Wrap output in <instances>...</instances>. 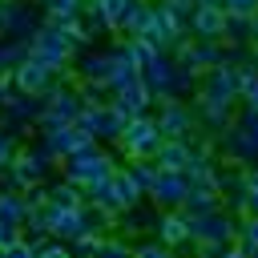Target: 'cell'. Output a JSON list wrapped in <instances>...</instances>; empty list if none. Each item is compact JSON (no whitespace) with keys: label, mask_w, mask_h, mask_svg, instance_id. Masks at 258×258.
<instances>
[{"label":"cell","mask_w":258,"mask_h":258,"mask_svg":"<svg viewBox=\"0 0 258 258\" xmlns=\"http://www.w3.org/2000/svg\"><path fill=\"white\" fill-rule=\"evenodd\" d=\"M238 226H242V218L222 214V210L218 214H194L189 218V242L194 246H230V242H238Z\"/></svg>","instance_id":"obj_2"},{"label":"cell","mask_w":258,"mask_h":258,"mask_svg":"<svg viewBox=\"0 0 258 258\" xmlns=\"http://www.w3.org/2000/svg\"><path fill=\"white\" fill-rule=\"evenodd\" d=\"M173 73H177V60H169L165 52H157L153 60H145V64H141V85L153 93V101L173 97Z\"/></svg>","instance_id":"obj_7"},{"label":"cell","mask_w":258,"mask_h":258,"mask_svg":"<svg viewBox=\"0 0 258 258\" xmlns=\"http://www.w3.org/2000/svg\"><path fill=\"white\" fill-rule=\"evenodd\" d=\"M189 4H218V0H189Z\"/></svg>","instance_id":"obj_23"},{"label":"cell","mask_w":258,"mask_h":258,"mask_svg":"<svg viewBox=\"0 0 258 258\" xmlns=\"http://www.w3.org/2000/svg\"><path fill=\"white\" fill-rule=\"evenodd\" d=\"M129 177H133V181H137V185H141V189L149 194V189H153V181L161 177V169H157L153 161H133V169H129Z\"/></svg>","instance_id":"obj_15"},{"label":"cell","mask_w":258,"mask_h":258,"mask_svg":"<svg viewBox=\"0 0 258 258\" xmlns=\"http://www.w3.org/2000/svg\"><path fill=\"white\" fill-rule=\"evenodd\" d=\"M222 8H226V16H250V20L258 16V0H226Z\"/></svg>","instance_id":"obj_17"},{"label":"cell","mask_w":258,"mask_h":258,"mask_svg":"<svg viewBox=\"0 0 258 258\" xmlns=\"http://www.w3.org/2000/svg\"><path fill=\"white\" fill-rule=\"evenodd\" d=\"M36 258H69V250L60 242H48V246H36Z\"/></svg>","instance_id":"obj_22"},{"label":"cell","mask_w":258,"mask_h":258,"mask_svg":"<svg viewBox=\"0 0 258 258\" xmlns=\"http://www.w3.org/2000/svg\"><path fill=\"white\" fill-rule=\"evenodd\" d=\"M185 32H194V40L218 44L222 32H226V8L222 4H194L189 20H185Z\"/></svg>","instance_id":"obj_6"},{"label":"cell","mask_w":258,"mask_h":258,"mask_svg":"<svg viewBox=\"0 0 258 258\" xmlns=\"http://www.w3.org/2000/svg\"><path fill=\"white\" fill-rule=\"evenodd\" d=\"M0 28H4V16H0Z\"/></svg>","instance_id":"obj_24"},{"label":"cell","mask_w":258,"mask_h":258,"mask_svg":"<svg viewBox=\"0 0 258 258\" xmlns=\"http://www.w3.org/2000/svg\"><path fill=\"white\" fill-rule=\"evenodd\" d=\"M16 161V141L8 133H0V165H12Z\"/></svg>","instance_id":"obj_20"},{"label":"cell","mask_w":258,"mask_h":258,"mask_svg":"<svg viewBox=\"0 0 258 258\" xmlns=\"http://www.w3.org/2000/svg\"><path fill=\"white\" fill-rule=\"evenodd\" d=\"M222 40H226L230 48L250 44V40H254V20H250V16H226V32H222Z\"/></svg>","instance_id":"obj_13"},{"label":"cell","mask_w":258,"mask_h":258,"mask_svg":"<svg viewBox=\"0 0 258 258\" xmlns=\"http://www.w3.org/2000/svg\"><path fill=\"white\" fill-rule=\"evenodd\" d=\"M218 4H226V0H218Z\"/></svg>","instance_id":"obj_25"},{"label":"cell","mask_w":258,"mask_h":258,"mask_svg":"<svg viewBox=\"0 0 258 258\" xmlns=\"http://www.w3.org/2000/svg\"><path fill=\"white\" fill-rule=\"evenodd\" d=\"M44 8H48V16H52L56 24H64V20H77L81 0H44Z\"/></svg>","instance_id":"obj_16"},{"label":"cell","mask_w":258,"mask_h":258,"mask_svg":"<svg viewBox=\"0 0 258 258\" xmlns=\"http://www.w3.org/2000/svg\"><path fill=\"white\" fill-rule=\"evenodd\" d=\"M12 4H16V0H12Z\"/></svg>","instance_id":"obj_26"},{"label":"cell","mask_w":258,"mask_h":258,"mask_svg":"<svg viewBox=\"0 0 258 258\" xmlns=\"http://www.w3.org/2000/svg\"><path fill=\"white\" fill-rule=\"evenodd\" d=\"M189 153H194V141H161V149H157L153 165H157L161 173H185Z\"/></svg>","instance_id":"obj_10"},{"label":"cell","mask_w":258,"mask_h":258,"mask_svg":"<svg viewBox=\"0 0 258 258\" xmlns=\"http://www.w3.org/2000/svg\"><path fill=\"white\" fill-rule=\"evenodd\" d=\"M238 246L246 250V258H258V218H242V226H238Z\"/></svg>","instance_id":"obj_14"},{"label":"cell","mask_w":258,"mask_h":258,"mask_svg":"<svg viewBox=\"0 0 258 258\" xmlns=\"http://www.w3.org/2000/svg\"><path fill=\"white\" fill-rule=\"evenodd\" d=\"M4 258H36V246H28V242H12V246L4 250Z\"/></svg>","instance_id":"obj_21"},{"label":"cell","mask_w":258,"mask_h":258,"mask_svg":"<svg viewBox=\"0 0 258 258\" xmlns=\"http://www.w3.org/2000/svg\"><path fill=\"white\" fill-rule=\"evenodd\" d=\"M105 177H113V161H109L105 153H97L93 145L69 157V181H73V185L93 189V185H97V181H105Z\"/></svg>","instance_id":"obj_5"},{"label":"cell","mask_w":258,"mask_h":258,"mask_svg":"<svg viewBox=\"0 0 258 258\" xmlns=\"http://www.w3.org/2000/svg\"><path fill=\"white\" fill-rule=\"evenodd\" d=\"M133 258H173V250H169V246H161V242L153 238V242H141V246L133 250Z\"/></svg>","instance_id":"obj_19"},{"label":"cell","mask_w":258,"mask_h":258,"mask_svg":"<svg viewBox=\"0 0 258 258\" xmlns=\"http://www.w3.org/2000/svg\"><path fill=\"white\" fill-rule=\"evenodd\" d=\"M48 77H52V73H48L40 60H32V56H28V60L16 69V89H20V93H40V89L48 85Z\"/></svg>","instance_id":"obj_12"},{"label":"cell","mask_w":258,"mask_h":258,"mask_svg":"<svg viewBox=\"0 0 258 258\" xmlns=\"http://www.w3.org/2000/svg\"><path fill=\"white\" fill-rule=\"evenodd\" d=\"M218 149L238 169H258V109H242V117L218 137Z\"/></svg>","instance_id":"obj_1"},{"label":"cell","mask_w":258,"mask_h":258,"mask_svg":"<svg viewBox=\"0 0 258 258\" xmlns=\"http://www.w3.org/2000/svg\"><path fill=\"white\" fill-rule=\"evenodd\" d=\"M121 145H125L129 157H137V161H153L157 149H161L157 121H153V117H133V121L125 125V133H121Z\"/></svg>","instance_id":"obj_4"},{"label":"cell","mask_w":258,"mask_h":258,"mask_svg":"<svg viewBox=\"0 0 258 258\" xmlns=\"http://www.w3.org/2000/svg\"><path fill=\"white\" fill-rule=\"evenodd\" d=\"M185 194H189V181H185V173H161V177L153 181V189H149L153 206H161V210H181Z\"/></svg>","instance_id":"obj_8"},{"label":"cell","mask_w":258,"mask_h":258,"mask_svg":"<svg viewBox=\"0 0 258 258\" xmlns=\"http://www.w3.org/2000/svg\"><path fill=\"white\" fill-rule=\"evenodd\" d=\"M153 121H157V133H161V141H194V137H189V129L198 125V117H194V109H189L185 101H177V97H165Z\"/></svg>","instance_id":"obj_3"},{"label":"cell","mask_w":258,"mask_h":258,"mask_svg":"<svg viewBox=\"0 0 258 258\" xmlns=\"http://www.w3.org/2000/svg\"><path fill=\"white\" fill-rule=\"evenodd\" d=\"M93 258H133V250L125 242H97V254Z\"/></svg>","instance_id":"obj_18"},{"label":"cell","mask_w":258,"mask_h":258,"mask_svg":"<svg viewBox=\"0 0 258 258\" xmlns=\"http://www.w3.org/2000/svg\"><path fill=\"white\" fill-rule=\"evenodd\" d=\"M153 234H157V242L169 246V250H173V246H185V242H189V218H185L181 210H161Z\"/></svg>","instance_id":"obj_9"},{"label":"cell","mask_w":258,"mask_h":258,"mask_svg":"<svg viewBox=\"0 0 258 258\" xmlns=\"http://www.w3.org/2000/svg\"><path fill=\"white\" fill-rule=\"evenodd\" d=\"M222 210V194L214 189V185H189V194H185V202H181V214H218Z\"/></svg>","instance_id":"obj_11"}]
</instances>
